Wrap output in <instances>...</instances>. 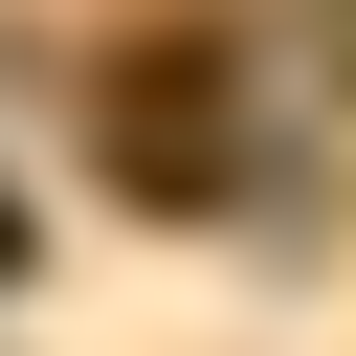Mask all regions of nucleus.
<instances>
[{
	"label": "nucleus",
	"mask_w": 356,
	"mask_h": 356,
	"mask_svg": "<svg viewBox=\"0 0 356 356\" xmlns=\"http://www.w3.org/2000/svg\"><path fill=\"white\" fill-rule=\"evenodd\" d=\"M0 267H22V200H0Z\"/></svg>",
	"instance_id": "obj_2"
},
{
	"label": "nucleus",
	"mask_w": 356,
	"mask_h": 356,
	"mask_svg": "<svg viewBox=\"0 0 356 356\" xmlns=\"http://www.w3.org/2000/svg\"><path fill=\"white\" fill-rule=\"evenodd\" d=\"M111 178H134L156 222L245 178V111H222V67H200V44H134V67H111Z\"/></svg>",
	"instance_id": "obj_1"
}]
</instances>
